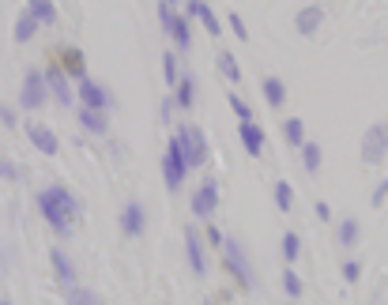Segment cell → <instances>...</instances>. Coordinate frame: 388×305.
Returning <instances> with one entry per match:
<instances>
[{"instance_id": "cell-1", "label": "cell", "mask_w": 388, "mask_h": 305, "mask_svg": "<svg viewBox=\"0 0 388 305\" xmlns=\"http://www.w3.org/2000/svg\"><path fill=\"white\" fill-rule=\"evenodd\" d=\"M38 211L46 215V223L57 234H68L75 223V196L68 189H61V185H49V189L38 192Z\"/></svg>"}, {"instance_id": "cell-2", "label": "cell", "mask_w": 388, "mask_h": 305, "mask_svg": "<svg viewBox=\"0 0 388 305\" xmlns=\"http://www.w3.org/2000/svg\"><path fill=\"white\" fill-rule=\"evenodd\" d=\"M174 139H177V147H181V155H185V162H188V170H193V166H204L207 155H212V151H207L204 132H200L196 125H181Z\"/></svg>"}, {"instance_id": "cell-3", "label": "cell", "mask_w": 388, "mask_h": 305, "mask_svg": "<svg viewBox=\"0 0 388 305\" xmlns=\"http://www.w3.org/2000/svg\"><path fill=\"white\" fill-rule=\"evenodd\" d=\"M46 94H49V80L42 75L38 68H30L23 75V91H19V106L23 110H38L42 102H46Z\"/></svg>"}, {"instance_id": "cell-4", "label": "cell", "mask_w": 388, "mask_h": 305, "mask_svg": "<svg viewBox=\"0 0 388 305\" xmlns=\"http://www.w3.org/2000/svg\"><path fill=\"white\" fill-rule=\"evenodd\" d=\"M185 173H188V162H185V155H181V147H177V139H170V144H166V155H162L166 189H181Z\"/></svg>"}, {"instance_id": "cell-5", "label": "cell", "mask_w": 388, "mask_h": 305, "mask_svg": "<svg viewBox=\"0 0 388 305\" xmlns=\"http://www.w3.org/2000/svg\"><path fill=\"white\" fill-rule=\"evenodd\" d=\"M384 151H388V121H377V125L365 128V136H362V158L381 162Z\"/></svg>"}, {"instance_id": "cell-6", "label": "cell", "mask_w": 388, "mask_h": 305, "mask_svg": "<svg viewBox=\"0 0 388 305\" xmlns=\"http://www.w3.org/2000/svg\"><path fill=\"white\" fill-rule=\"evenodd\" d=\"M219 208V181H204L200 192L193 196V215L196 219H212Z\"/></svg>"}, {"instance_id": "cell-7", "label": "cell", "mask_w": 388, "mask_h": 305, "mask_svg": "<svg viewBox=\"0 0 388 305\" xmlns=\"http://www.w3.org/2000/svg\"><path fill=\"white\" fill-rule=\"evenodd\" d=\"M223 253H226V264L234 268V275H238L241 282H245V287H253V268H249V260H245V249H241V242L226 237Z\"/></svg>"}, {"instance_id": "cell-8", "label": "cell", "mask_w": 388, "mask_h": 305, "mask_svg": "<svg viewBox=\"0 0 388 305\" xmlns=\"http://www.w3.org/2000/svg\"><path fill=\"white\" fill-rule=\"evenodd\" d=\"M27 136H30V144H35L42 155H57V136H53V128H46V125H30L27 128Z\"/></svg>"}, {"instance_id": "cell-9", "label": "cell", "mask_w": 388, "mask_h": 305, "mask_svg": "<svg viewBox=\"0 0 388 305\" xmlns=\"http://www.w3.org/2000/svg\"><path fill=\"white\" fill-rule=\"evenodd\" d=\"M80 98H83V106L87 110H98L102 113L106 106H109V94L102 91V87H98L95 80H83V87H80Z\"/></svg>"}, {"instance_id": "cell-10", "label": "cell", "mask_w": 388, "mask_h": 305, "mask_svg": "<svg viewBox=\"0 0 388 305\" xmlns=\"http://www.w3.org/2000/svg\"><path fill=\"white\" fill-rule=\"evenodd\" d=\"M121 230H125L128 237L143 234V208L140 204H125V211H121Z\"/></svg>"}, {"instance_id": "cell-11", "label": "cell", "mask_w": 388, "mask_h": 305, "mask_svg": "<svg viewBox=\"0 0 388 305\" xmlns=\"http://www.w3.org/2000/svg\"><path fill=\"white\" fill-rule=\"evenodd\" d=\"M188 15H196V19H200V23L207 27V30H212V35L219 38V35H223V27H219V15L212 12V8H207L204 4V0H188Z\"/></svg>"}, {"instance_id": "cell-12", "label": "cell", "mask_w": 388, "mask_h": 305, "mask_svg": "<svg viewBox=\"0 0 388 305\" xmlns=\"http://www.w3.org/2000/svg\"><path fill=\"white\" fill-rule=\"evenodd\" d=\"M238 136H241V144H245V151L253 158L264 155V132H260V125H238Z\"/></svg>"}, {"instance_id": "cell-13", "label": "cell", "mask_w": 388, "mask_h": 305, "mask_svg": "<svg viewBox=\"0 0 388 305\" xmlns=\"http://www.w3.org/2000/svg\"><path fill=\"white\" fill-rule=\"evenodd\" d=\"M46 80H49V91L57 94V102L64 106V110H68V106L75 102V94L68 91V80H64V72H61V68H53V72L46 75Z\"/></svg>"}, {"instance_id": "cell-14", "label": "cell", "mask_w": 388, "mask_h": 305, "mask_svg": "<svg viewBox=\"0 0 388 305\" xmlns=\"http://www.w3.org/2000/svg\"><path fill=\"white\" fill-rule=\"evenodd\" d=\"M185 253H188V264H193L196 275H204V271H207V264H204V249H200V237H196L193 230L185 234Z\"/></svg>"}, {"instance_id": "cell-15", "label": "cell", "mask_w": 388, "mask_h": 305, "mask_svg": "<svg viewBox=\"0 0 388 305\" xmlns=\"http://www.w3.org/2000/svg\"><path fill=\"white\" fill-rule=\"evenodd\" d=\"M53 268H57V279L64 287H75V268H72V260L64 256V249H53Z\"/></svg>"}, {"instance_id": "cell-16", "label": "cell", "mask_w": 388, "mask_h": 305, "mask_svg": "<svg viewBox=\"0 0 388 305\" xmlns=\"http://www.w3.org/2000/svg\"><path fill=\"white\" fill-rule=\"evenodd\" d=\"M320 19H325V12H320V8H302V12L294 15V23H298V30H302V35H313V30L320 27Z\"/></svg>"}, {"instance_id": "cell-17", "label": "cell", "mask_w": 388, "mask_h": 305, "mask_svg": "<svg viewBox=\"0 0 388 305\" xmlns=\"http://www.w3.org/2000/svg\"><path fill=\"white\" fill-rule=\"evenodd\" d=\"M283 136H286V144L305 147V121H302V117H291V121H283Z\"/></svg>"}, {"instance_id": "cell-18", "label": "cell", "mask_w": 388, "mask_h": 305, "mask_svg": "<svg viewBox=\"0 0 388 305\" xmlns=\"http://www.w3.org/2000/svg\"><path fill=\"white\" fill-rule=\"evenodd\" d=\"M264 98H268V106H283V102H286V87H283V80L268 75V80H264Z\"/></svg>"}, {"instance_id": "cell-19", "label": "cell", "mask_w": 388, "mask_h": 305, "mask_svg": "<svg viewBox=\"0 0 388 305\" xmlns=\"http://www.w3.org/2000/svg\"><path fill=\"white\" fill-rule=\"evenodd\" d=\"M27 12L35 15L38 23H53V19H57V8H53V0H30Z\"/></svg>"}, {"instance_id": "cell-20", "label": "cell", "mask_w": 388, "mask_h": 305, "mask_svg": "<svg viewBox=\"0 0 388 305\" xmlns=\"http://www.w3.org/2000/svg\"><path fill=\"white\" fill-rule=\"evenodd\" d=\"M80 121H83L87 132H98V136L106 132V117L98 113V110H87V106H83V110H80Z\"/></svg>"}, {"instance_id": "cell-21", "label": "cell", "mask_w": 388, "mask_h": 305, "mask_svg": "<svg viewBox=\"0 0 388 305\" xmlns=\"http://www.w3.org/2000/svg\"><path fill=\"white\" fill-rule=\"evenodd\" d=\"M170 35H174V42H177V49H185V53H188V46H193V35H188V23H185V19H177V15H174Z\"/></svg>"}, {"instance_id": "cell-22", "label": "cell", "mask_w": 388, "mask_h": 305, "mask_svg": "<svg viewBox=\"0 0 388 305\" xmlns=\"http://www.w3.org/2000/svg\"><path fill=\"white\" fill-rule=\"evenodd\" d=\"M339 245H343V249L358 245V219H343V223H339Z\"/></svg>"}, {"instance_id": "cell-23", "label": "cell", "mask_w": 388, "mask_h": 305, "mask_svg": "<svg viewBox=\"0 0 388 305\" xmlns=\"http://www.w3.org/2000/svg\"><path fill=\"white\" fill-rule=\"evenodd\" d=\"M35 30H38V19L30 15V12H23V15H19V23H16V38L19 42H30V38H35Z\"/></svg>"}, {"instance_id": "cell-24", "label": "cell", "mask_w": 388, "mask_h": 305, "mask_svg": "<svg viewBox=\"0 0 388 305\" xmlns=\"http://www.w3.org/2000/svg\"><path fill=\"white\" fill-rule=\"evenodd\" d=\"M68 305H102L95 290H83V287H68Z\"/></svg>"}, {"instance_id": "cell-25", "label": "cell", "mask_w": 388, "mask_h": 305, "mask_svg": "<svg viewBox=\"0 0 388 305\" xmlns=\"http://www.w3.org/2000/svg\"><path fill=\"white\" fill-rule=\"evenodd\" d=\"M275 204H279V211H291L294 208V189L286 181H275Z\"/></svg>"}, {"instance_id": "cell-26", "label": "cell", "mask_w": 388, "mask_h": 305, "mask_svg": "<svg viewBox=\"0 0 388 305\" xmlns=\"http://www.w3.org/2000/svg\"><path fill=\"white\" fill-rule=\"evenodd\" d=\"M219 68H223V75H226V80H241V68H238V57H234V53H219Z\"/></svg>"}, {"instance_id": "cell-27", "label": "cell", "mask_w": 388, "mask_h": 305, "mask_svg": "<svg viewBox=\"0 0 388 305\" xmlns=\"http://www.w3.org/2000/svg\"><path fill=\"white\" fill-rule=\"evenodd\" d=\"M302 166H305L309 173L320 170V147H317V144H305V147H302Z\"/></svg>"}, {"instance_id": "cell-28", "label": "cell", "mask_w": 388, "mask_h": 305, "mask_svg": "<svg viewBox=\"0 0 388 305\" xmlns=\"http://www.w3.org/2000/svg\"><path fill=\"white\" fill-rule=\"evenodd\" d=\"M230 110L241 117V125H253V110H249V102L241 94H230Z\"/></svg>"}, {"instance_id": "cell-29", "label": "cell", "mask_w": 388, "mask_h": 305, "mask_svg": "<svg viewBox=\"0 0 388 305\" xmlns=\"http://www.w3.org/2000/svg\"><path fill=\"white\" fill-rule=\"evenodd\" d=\"M298 253H302V237H298L294 230H286V234H283V256L294 260Z\"/></svg>"}, {"instance_id": "cell-30", "label": "cell", "mask_w": 388, "mask_h": 305, "mask_svg": "<svg viewBox=\"0 0 388 305\" xmlns=\"http://www.w3.org/2000/svg\"><path fill=\"white\" fill-rule=\"evenodd\" d=\"M283 290L291 294V298H302V279H298V271H283Z\"/></svg>"}, {"instance_id": "cell-31", "label": "cell", "mask_w": 388, "mask_h": 305, "mask_svg": "<svg viewBox=\"0 0 388 305\" xmlns=\"http://www.w3.org/2000/svg\"><path fill=\"white\" fill-rule=\"evenodd\" d=\"M177 106H193V80L188 75L177 83Z\"/></svg>"}, {"instance_id": "cell-32", "label": "cell", "mask_w": 388, "mask_h": 305, "mask_svg": "<svg viewBox=\"0 0 388 305\" xmlns=\"http://www.w3.org/2000/svg\"><path fill=\"white\" fill-rule=\"evenodd\" d=\"M162 75L170 83H181V80H177V57H174V53H166V57H162Z\"/></svg>"}, {"instance_id": "cell-33", "label": "cell", "mask_w": 388, "mask_h": 305, "mask_svg": "<svg viewBox=\"0 0 388 305\" xmlns=\"http://www.w3.org/2000/svg\"><path fill=\"white\" fill-rule=\"evenodd\" d=\"M230 30H234V35H238L241 42H249V27H245V19H241L238 12H234V15H230Z\"/></svg>"}, {"instance_id": "cell-34", "label": "cell", "mask_w": 388, "mask_h": 305, "mask_svg": "<svg viewBox=\"0 0 388 305\" xmlns=\"http://www.w3.org/2000/svg\"><path fill=\"white\" fill-rule=\"evenodd\" d=\"M343 279H347V282L362 279V264H358V260H347V264H343Z\"/></svg>"}, {"instance_id": "cell-35", "label": "cell", "mask_w": 388, "mask_h": 305, "mask_svg": "<svg viewBox=\"0 0 388 305\" xmlns=\"http://www.w3.org/2000/svg\"><path fill=\"white\" fill-rule=\"evenodd\" d=\"M159 23H162L166 30H170V23H174V8L166 4V0H162V4H159Z\"/></svg>"}, {"instance_id": "cell-36", "label": "cell", "mask_w": 388, "mask_h": 305, "mask_svg": "<svg viewBox=\"0 0 388 305\" xmlns=\"http://www.w3.org/2000/svg\"><path fill=\"white\" fill-rule=\"evenodd\" d=\"M384 196H388V178L373 189V208H381V204H384Z\"/></svg>"}, {"instance_id": "cell-37", "label": "cell", "mask_w": 388, "mask_h": 305, "mask_svg": "<svg viewBox=\"0 0 388 305\" xmlns=\"http://www.w3.org/2000/svg\"><path fill=\"white\" fill-rule=\"evenodd\" d=\"M0 121H4V125H16V110H12V106H0Z\"/></svg>"}, {"instance_id": "cell-38", "label": "cell", "mask_w": 388, "mask_h": 305, "mask_svg": "<svg viewBox=\"0 0 388 305\" xmlns=\"http://www.w3.org/2000/svg\"><path fill=\"white\" fill-rule=\"evenodd\" d=\"M207 237H212L215 245H226V234H219V226H207Z\"/></svg>"}, {"instance_id": "cell-39", "label": "cell", "mask_w": 388, "mask_h": 305, "mask_svg": "<svg viewBox=\"0 0 388 305\" xmlns=\"http://www.w3.org/2000/svg\"><path fill=\"white\" fill-rule=\"evenodd\" d=\"M313 211H317V219H332V208H328L325 200H317V208H313Z\"/></svg>"}, {"instance_id": "cell-40", "label": "cell", "mask_w": 388, "mask_h": 305, "mask_svg": "<svg viewBox=\"0 0 388 305\" xmlns=\"http://www.w3.org/2000/svg\"><path fill=\"white\" fill-rule=\"evenodd\" d=\"M0 178H16V166H12V162L0 158Z\"/></svg>"}, {"instance_id": "cell-41", "label": "cell", "mask_w": 388, "mask_h": 305, "mask_svg": "<svg viewBox=\"0 0 388 305\" xmlns=\"http://www.w3.org/2000/svg\"><path fill=\"white\" fill-rule=\"evenodd\" d=\"M0 305H8V301H0Z\"/></svg>"}]
</instances>
